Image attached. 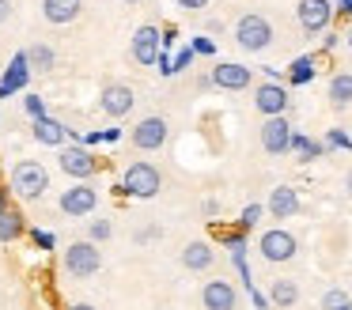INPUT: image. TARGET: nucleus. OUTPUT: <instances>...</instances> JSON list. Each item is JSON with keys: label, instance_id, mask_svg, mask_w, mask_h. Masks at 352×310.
I'll return each instance as SVG.
<instances>
[{"label": "nucleus", "instance_id": "393cba45", "mask_svg": "<svg viewBox=\"0 0 352 310\" xmlns=\"http://www.w3.org/2000/svg\"><path fill=\"white\" fill-rule=\"evenodd\" d=\"M23 231H27V219H23L19 208H8L4 216H0V242H16Z\"/></svg>", "mask_w": 352, "mask_h": 310}, {"label": "nucleus", "instance_id": "37998d69", "mask_svg": "<svg viewBox=\"0 0 352 310\" xmlns=\"http://www.w3.org/2000/svg\"><path fill=\"white\" fill-rule=\"evenodd\" d=\"M8 208H12V201H8V189L0 186V216H4V212H8Z\"/></svg>", "mask_w": 352, "mask_h": 310}, {"label": "nucleus", "instance_id": "09e8293b", "mask_svg": "<svg viewBox=\"0 0 352 310\" xmlns=\"http://www.w3.org/2000/svg\"><path fill=\"white\" fill-rule=\"evenodd\" d=\"M337 310H352V299H349V302H344V307H337Z\"/></svg>", "mask_w": 352, "mask_h": 310}, {"label": "nucleus", "instance_id": "7c9ffc66", "mask_svg": "<svg viewBox=\"0 0 352 310\" xmlns=\"http://www.w3.org/2000/svg\"><path fill=\"white\" fill-rule=\"evenodd\" d=\"M349 302V295L341 291V287H329L326 295H322V310H337V307H344Z\"/></svg>", "mask_w": 352, "mask_h": 310}, {"label": "nucleus", "instance_id": "6ab92c4d", "mask_svg": "<svg viewBox=\"0 0 352 310\" xmlns=\"http://www.w3.org/2000/svg\"><path fill=\"white\" fill-rule=\"evenodd\" d=\"M212 261H216V254H212V246H208L205 239L186 242V250H182V265H186L190 272H205V269H212Z\"/></svg>", "mask_w": 352, "mask_h": 310}, {"label": "nucleus", "instance_id": "473e14b6", "mask_svg": "<svg viewBox=\"0 0 352 310\" xmlns=\"http://www.w3.org/2000/svg\"><path fill=\"white\" fill-rule=\"evenodd\" d=\"M190 49L197 53V57H212V53H216V42L201 34V38H193V42H190Z\"/></svg>", "mask_w": 352, "mask_h": 310}, {"label": "nucleus", "instance_id": "2eb2a0df", "mask_svg": "<svg viewBox=\"0 0 352 310\" xmlns=\"http://www.w3.org/2000/svg\"><path fill=\"white\" fill-rule=\"evenodd\" d=\"M292 133L296 129L288 125V118H265V125H261V148L269 151V155H284L288 151V144H292Z\"/></svg>", "mask_w": 352, "mask_h": 310}, {"label": "nucleus", "instance_id": "e433bc0d", "mask_svg": "<svg viewBox=\"0 0 352 310\" xmlns=\"http://www.w3.org/2000/svg\"><path fill=\"white\" fill-rule=\"evenodd\" d=\"M178 8H186V12H201V8H208V0H178Z\"/></svg>", "mask_w": 352, "mask_h": 310}, {"label": "nucleus", "instance_id": "423d86ee", "mask_svg": "<svg viewBox=\"0 0 352 310\" xmlns=\"http://www.w3.org/2000/svg\"><path fill=\"white\" fill-rule=\"evenodd\" d=\"M167 118H160V113H152V118H140L137 125H133V133H129V140H133V148H140V151H160L163 144H167Z\"/></svg>", "mask_w": 352, "mask_h": 310}, {"label": "nucleus", "instance_id": "ea45409f", "mask_svg": "<svg viewBox=\"0 0 352 310\" xmlns=\"http://www.w3.org/2000/svg\"><path fill=\"white\" fill-rule=\"evenodd\" d=\"M12 19V0H0V27Z\"/></svg>", "mask_w": 352, "mask_h": 310}, {"label": "nucleus", "instance_id": "2f4dec72", "mask_svg": "<svg viewBox=\"0 0 352 310\" xmlns=\"http://www.w3.org/2000/svg\"><path fill=\"white\" fill-rule=\"evenodd\" d=\"M110 234H114L110 219H91V242H95V246H99V242H107Z\"/></svg>", "mask_w": 352, "mask_h": 310}, {"label": "nucleus", "instance_id": "7ed1b4c3", "mask_svg": "<svg viewBox=\"0 0 352 310\" xmlns=\"http://www.w3.org/2000/svg\"><path fill=\"white\" fill-rule=\"evenodd\" d=\"M99 269H102V254H99V246H95L91 239L65 246V272H69L72 280H87Z\"/></svg>", "mask_w": 352, "mask_h": 310}, {"label": "nucleus", "instance_id": "412c9836", "mask_svg": "<svg viewBox=\"0 0 352 310\" xmlns=\"http://www.w3.org/2000/svg\"><path fill=\"white\" fill-rule=\"evenodd\" d=\"M314 72H318V57H314V53H303V57H296L288 65V83L292 87H303V83L314 80Z\"/></svg>", "mask_w": 352, "mask_h": 310}, {"label": "nucleus", "instance_id": "4c0bfd02", "mask_svg": "<svg viewBox=\"0 0 352 310\" xmlns=\"http://www.w3.org/2000/svg\"><path fill=\"white\" fill-rule=\"evenodd\" d=\"M175 42H178V30H170V27H167V30H163V49L170 53V49H175Z\"/></svg>", "mask_w": 352, "mask_h": 310}, {"label": "nucleus", "instance_id": "58836bf2", "mask_svg": "<svg viewBox=\"0 0 352 310\" xmlns=\"http://www.w3.org/2000/svg\"><path fill=\"white\" fill-rule=\"evenodd\" d=\"M118 140H122V129H102V144H118Z\"/></svg>", "mask_w": 352, "mask_h": 310}, {"label": "nucleus", "instance_id": "b1692460", "mask_svg": "<svg viewBox=\"0 0 352 310\" xmlns=\"http://www.w3.org/2000/svg\"><path fill=\"white\" fill-rule=\"evenodd\" d=\"M269 302L280 307V310L296 307V302H299V284H296V280H273V287H269Z\"/></svg>", "mask_w": 352, "mask_h": 310}, {"label": "nucleus", "instance_id": "de8ad7c7", "mask_svg": "<svg viewBox=\"0 0 352 310\" xmlns=\"http://www.w3.org/2000/svg\"><path fill=\"white\" fill-rule=\"evenodd\" d=\"M344 42H349V49H352V27H349V30H344Z\"/></svg>", "mask_w": 352, "mask_h": 310}, {"label": "nucleus", "instance_id": "72a5a7b5", "mask_svg": "<svg viewBox=\"0 0 352 310\" xmlns=\"http://www.w3.org/2000/svg\"><path fill=\"white\" fill-rule=\"evenodd\" d=\"M193 57H197V53H193L190 45H182V49L175 53V72H186V68L193 65Z\"/></svg>", "mask_w": 352, "mask_h": 310}, {"label": "nucleus", "instance_id": "bb28decb", "mask_svg": "<svg viewBox=\"0 0 352 310\" xmlns=\"http://www.w3.org/2000/svg\"><path fill=\"white\" fill-rule=\"evenodd\" d=\"M23 110H27V118H31V121L46 118V98H42V95H31V91H23Z\"/></svg>", "mask_w": 352, "mask_h": 310}, {"label": "nucleus", "instance_id": "f03ea898", "mask_svg": "<svg viewBox=\"0 0 352 310\" xmlns=\"http://www.w3.org/2000/svg\"><path fill=\"white\" fill-rule=\"evenodd\" d=\"M163 189V174L155 163H133L122 178V193L125 197H140V201H152Z\"/></svg>", "mask_w": 352, "mask_h": 310}, {"label": "nucleus", "instance_id": "a211bd4d", "mask_svg": "<svg viewBox=\"0 0 352 310\" xmlns=\"http://www.w3.org/2000/svg\"><path fill=\"white\" fill-rule=\"evenodd\" d=\"M31 133H34V140L46 144V148H65V140H69V129H65L57 118H50V113H46V118L34 121Z\"/></svg>", "mask_w": 352, "mask_h": 310}, {"label": "nucleus", "instance_id": "1a4fd4ad", "mask_svg": "<svg viewBox=\"0 0 352 310\" xmlns=\"http://www.w3.org/2000/svg\"><path fill=\"white\" fill-rule=\"evenodd\" d=\"M31 83V65H27V49H19L8 65L0 68V98H12L19 91H27Z\"/></svg>", "mask_w": 352, "mask_h": 310}, {"label": "nucleus", "instance_id": "a878e982", "mask_svg": "<svg viewBox=\"0 0 352 310\" xmlns=\"http://www.w3.org/2000/svg\"><path fill=\"white\" fill-rule=\"evenodd\" d=\"M288 151H296V155L303 159V163H311V159H318L322 151H326V144H322V140H311V136H303V133H292Z\"/></svg>", "mask_w": 352, "mask_h": 310}, {"label": "nucleus", "instance_id": "c85d7f7f", "mask_svg": "<svg viewBox=\"0 0 352 310\" xmlns=\"http://www.w3.org/2000/svg\"><path fill=\"white\" fill-rule=\"evenodd\" d=\"M261 212H265V208H261V204H246V208H243V216H239V231H250V227H258V219H261Z\"/></svg>", "mask_w": 352, "mask_h": 310}, {"label": "nucleus", "instance_id": "5701e85b", "mask_svg": "<svg viewBox=\"0 0 352 310\" xmlns=\"http://www.w3.org/2000/svg\"><path fill=\"white\" fill-rule=\"evenodd\" d=\"M326 98L337 106V110H344V106H352V72H337L333 80H329V91Z\"/></svg>", "mask_w": 352, "mask_h": 310}, {"label": "nucleus", "instance_id": "f704fd0d", "mask_svg": "<svg viewBox=\"0 0 352 310\" xmlns=\"http://www.w3.org/2000/svg\"><path fill=\"white\" fill-rule=\"evenodd\" d=\"M322 34H326V38H322V49H337V45H341V34H333V30H322Z\"/></svg>", "mask_w": 352, "mask_h": 310}, {"label": "nucleus", "instance_id": "0eeeda50", "mask_svg": "<svg viewBox=\"0 0 352 310\" xmlns=\"http://www.w3.org/2000/svg\"><path fill=\"white\" fill-rule=\"evenodd\" d=\"M258 250H261V257H265V261L284 265V261H292V257H296L299 242H296V234H292V231L273 227V231H265V234L258 239Z\"/></svg>", "mask_w": 352, "mask_h": 310}, {"label": "nucleus", "instance_id": "4468645a", "mask_svg": "<svg viewBox=\"0 0 352 310\" xmlns=\"http://www.w3.org/2000/svg\"><path fill=\"white\" fill-rule=\"evenodd\" d=\"M95 204H99V193H95L87 181H76V186H69L61 193V212H65V216H76V219L80 216H91Z\"/></svg>", "mask_w": 352, "mask_h": 310}, {"label": "nucleus", "instance_id": "9d476101", "mask_svg": "<svg viewBox=\"0 0 352 310\" xmlns=\"http://www.w3.org/2000/svg\"><path fill=\"white\" fill-rule=\"evenodd\" d=\"M296 15H299V27H303L307 34H322V30H329V23H333V4H329V0H299Z\"/></svg>", "mask_w": 352, "mask_h": 310}, {"label": "nucleus", "instance_id": "3c124183", "mask_svg": "<svg viewBox=\"0 0 352 310\" xmlns=\"http://www.w3.org/2000/svg\"><path fill=\"white\" fill-rule=\"evenodd\" d=\"M0 166H4V163H0Z\"/></svg>", "mask_w": 352, "mask_h": 310}, {"label": "nucleus", "instance_id": "8fccbe9b", "mask_svg": "<svg viewBox=\"0 0 352 310\" xmlns=\"http://www.w3.org/2000/svg\"><path fill=\"white\" fill-rule=\"evenodd\" d=\"M125 4H137V0H125Z\"/></svg>", "mask_w": 352, "mask_h": 310}, {"label": "nucleus", "instance_id": "c756f323", "mask_svg": "<svg viewBox=\"0 0 352 310\" xmlns=\"http://www.w3.org/2000/svg\"><path fill=\"white\" fill-rule=\"evenodd\" d=\"M322 144H326V148H341V151H352V136L344 133V129H329V133H326V140H322Z\"/></svg>", "mask_w": 352, "mask_h": 310}, {"label": "nucleus", "instance_id": "c03bdc74", "mask_svg": "<svg viewBox=\"0 0 352 310\" xmlns=\"http://www.w3.org/2000/svg\"><path fill=\"white\" fill-rule=\"evenodd\" d=\"M201 212H205V216H216V212H220V201H205V204H201Z\"/></svg>", "mask_w": 352, "mask_h": 310}, {"label": "nucleus", "instance_id": "9b49d317", "mask_svg": "<svg viewBox=\"0 0 352 310\" xmlns=\"http://www.w3.org/2000/svg\"><path fill=\"white\" fill-rule=\"evenodd\" d=\"M163 49V30L152 27V23H144V27H137V34H133V60L144 68L155 65V57H160Z\"/></svg>", "mask_w": 352, "mask_h": 310}, {"label": "nucleus", "instance_id": "aec40b11", "mask_svg": "<svg viewBox=\"0 0 352 310\" xmlns=\"http://www.w3.org/2000/svg\"><path fill=\"white\" fill-rule=\"evenodd\" d=\"M80 8H84V0H42V15H46L54 27L72 23L80 15Z\"/></svg>", "mask_w": 352, "mask_h": 310}, {"label": "nucleus", "instance_id": "6e6552de", "mask_svg": "<svg viewBox=\"0 0 352 310\" xmlns=\"http://www.w3.org/2000/svg\"><path fill=\"white\" fill-rule=\"evenodd\" d=\"M99 106H102V113H107V118L122 121V118H129V113H133L137 95H133L129 83H107V87H102V95H99Z\"/></svg>", "mask_w": 352, "mask_h": 310}, {"label": "nucleus", "instance_id": "a18cd8bd", "mask_svg": "<svg viewBox=\"0 0 352 310\" xmlns=\"http://www.w3.org/2000/svg\"><path fill=\"white\" fill-rule=\"evenodd\" d=\"M65 310H95V307H91V302H69Z\"/></svg>", "mask_w": 352, "mask_h": 310}, {"label": "nucleus", "instance_id": "c9c22d12", "mask_svg": "<svg viewBox=\"0 0 352 310\" xmlns=\"http://www.w3.org/2000/svg\"><path fill=\"white\" fill-rule=\"evenodd\" d=\"M250 302H254L258 310H265V307H269V295H261L258 287H250Z\"/></svg>", "mask_w": 352, "mask_h": 310}, {"label": "nucleus", "instance_id": "ddd939ff", "mask_svg": "<svg viewBox=\"0 0 352 310\" xmlns=\"http://www.w3.org/2000/svg\"><path fill=\"white\" fill-rule=\"evenodd\" d=\"M288 87L284 83H258L254 87V106H258V113H265V118H280L284 110H288Z\"/></svg>", "mask_w": 352, "mask_h": 310}, {"label": "nucleus", "instance_id": "79ce46f5", "mask_svg": "<svg viewBox=\"0 0 352 310\" xmlns=\"http://www.w3.org/2000/svg\"><path fill=\"white\" fill-rule=\"evenodd\" d=\"M333 12H341V15H349V19H352V0H337Z\"/></svg>", "mask_w": 352, "mask_h": 310}, {"label": "nucleus", "instance_id": "dca6fc26", "mask_svg": "<svg viewBox=\"0 0 352 310\" xmlns=\"http://www.w3.org/2000/svg\"><path fill=\"white\" fill-rule=\"evenodd\" d=\"M201 302H205V310H235L239 291L231 287V280H208L201 287Z\"/></svg>", "mask_w": 352, "mask_h": 310}, {"label": "nucleus", "instance_id": "f3484780", "mask_svg": "<svg viewBox=\"0 0 352 310\" xmlns=\"http://www.w3.org/2000/svg\"><path fill=\"white\" fill-rule=\"evenodd\" d=\"M299 212V193L292 186H276L269 193V216L273 219H292Z\"/></svg>", "mask_w": 352, "mask_h": 310}, {"label": "nucleus", "instance_id": "f257e3e1", "mask_svg": "<svg viewBox=\"0 0 352 310\" xmlns=\"http://www.w3.org/2000/svg\"><path fill=\"white\" fill-rule=\"evenodd\" d=\"M46 189H50V174H46V166H42V163H34V159H23V163L12 166L8 193L23 197V201H38Z\"/></svg>", "mask_w": 352, "mask_h": 310}, {"label": "nucleus", "instance_id": "4be33fe9", "mask_svg": "<svg viewBox=\"0 0 352 310\" xmlns=\"http://www.w3.org/2000/svg\"><path fill=\"white\" fill-rule=\"evenodd\" d=\"M27 65H31V72L46 76V72H54V68H57V53L50 49L46 42H34L31 49H27Z\"/></svg>", "mask_w": 352, "mask_h": 310}, {"label": "nucleus", "instance_id": "cd10ccee", "mask_svg": "<svg viewBox=\"0 0 352 310\" xmlns=\"http://www.w3.org/2000/svg\"><path fill=\"white\" fill-rule=\"evenodd\" d=\"M27 234H31V242L38 250H57V234L46 231V227H27Z\"/></svg>", "mask_w": 352, "mask_h": 310}, {"label": "nucleus", "instance_id": "a19ab883", "mask_svg": "<svg viewBox=\"0 0 352 310\" xmlns=\"http://www.w3.org/2000/svg\"><path fill=\"white\" fill-rule=\"evenodd\" d=\"M148 239H160V227H148V231H137V242H148Z\"/></svg>", "mask_w": 352, "mask_h": 310}, {"label": "nucleus", "instance_id": "20e7f679", "mask_svg": "<svg viewBox=\"0 0 352 310\" xmlns=\"http://www.w3.org/2000/svg\"><path fill=\"white\" fill-rule=\"evenodd\" d=\"M235 42L243 45L246 53L269 49V42H273V23H269L265 15H258V12L243 15V19L235 23Z\"/></svg>", "mask_w": 352, "mask_h": 310}, {"label": "nucleus", "instance_id": "f8f14e48", "mask_svg": "<svg viewBox=\"0 0 352 310\" xmlns=\"http://www.w3.org/2000/svg\"><path fill=\"white\" fill-rule=\"evenodd\" d=\"M254 83V68L239 65V60H220L212 68V87L220 91H246Z\"/></svg>", "mask_w": 352, "mask_h": 310}, {"label": "nucleus", "instance_id": "39448f33", "mask_svg": "<svg viewBox=\"0 0 352 310\" xmlns=\"http://www.w3.org/2000/svg\"><path fill=\"white\" fill-rule=\"evenodd\" d=\"M57 163H61V170L69 174V178H76V181H87L95 170H99V159H95L87 148H80V144L57 148Z\"/></svg>", "mask_w": 352, "mask_h": 310}, {"label": "nucleus", "instance_id": "49530a36", "mask_svg": "<svg viewBox=\"0 0 352 310\" xmlns=\"http://www.w3.org/2000/svg\"><path fill=\"white\" fill-rule=\"evenodd\" d=\"M344 189H349V197H352V170H349V178H344Z\"/></svg>", "mask_w": 352, "mask_h": 310}]
</instances>
